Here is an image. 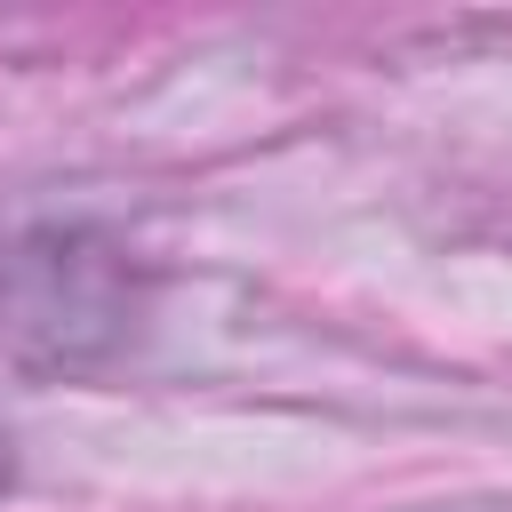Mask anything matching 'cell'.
<instances>
[{"label": "cell", "mask_w": 512, "mask_h": 512, "mask_svg": "<svg viewBox=\"0 0 512 512\" xmlns=\"http://www.w3.org/2000/svg\"><path fill=\"white\" fill-rule=\"evenodd\" d=\"M152 304V272L104 224H32L0 240V352L32 376L112 368Z\"/></svg>", "instance_id": "obj_1"}, {"label": "cell", "mask_w": 512, "mask_h": 512, "mask_svg": "<svg viewBox=\"0 0 512 512\" xmlns=\"http://www.w3.org/2000/svg\"><path fill=\"white\" fill-rule=\"evenodd\" d=\"M8 480H16V464H8V440H0V488H8Z\"/></svg>", "instance_id": "obj_2"}]
</instances>
